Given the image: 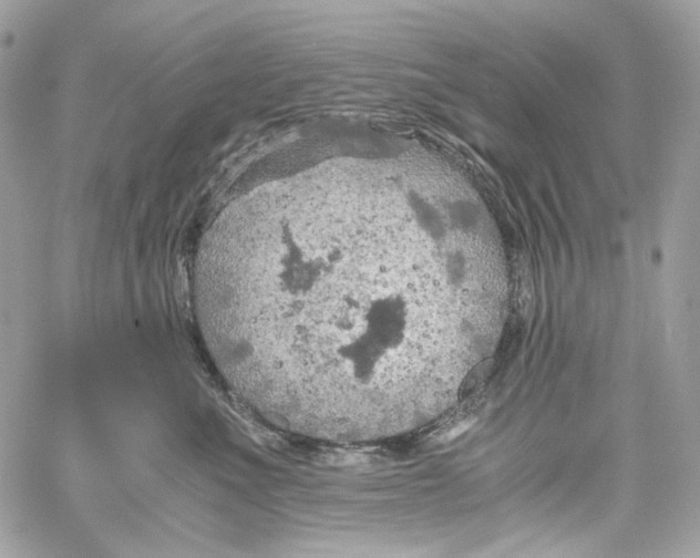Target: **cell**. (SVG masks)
<instances>
[{
    "label": "cell",
    "instance_id": "1",
    "mask_svg": "<svg viewBox=\"0 0 700 558\" xmlns=\"http://www.w3.org/2000/svg\"><path fill=\"white\" fill-rule=\"evenodd\" d=\"M317 205L271 207L231 226L205 270L209 342L224 375L275 427L389 437L444 391V316L410 288L366 209L343 225Z\"/></svg>",
    "mask_w": 700,
    "mask_h": 558
}]
</instances>
